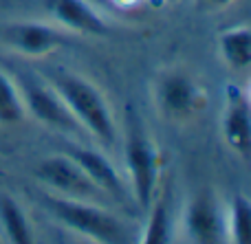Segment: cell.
Listing matches in <instances>:
<instances>
[{"mask_svg": "<svg viewBox=\"0 0 251 244\" xmlns=\"http://www.w3.org/2000/svg\"><path fill=\"white\" fill-rule=\"evenodd\" d=\"M221 53L227 66L245 70L251 64V31L249 26H236L221 35Z\"/></svg>", "mask_w": 251, "mask_h": 244, "instance_id": "7c38bea8", "label": "cell"}, {"mask_svg": "<svg viewBox=\"0 0 251 244\" xmlns=\"http://www.w3.org/2000/svg\"><path fill=\"white\" fill-rule=\"evenodd\" d=\"M26 110L22 104L20 90L0 70V126H16L25 119Z\"/></svg>", "mask_w": 251, "mask_h": 244, "instance_id": "9a60e30c", "label": "cell"}, {"mask_svg": "<svg viewBox=\"0 0 251 244\" xmlns=\"http://www.w3.org/2000/svg\"><path fill=\"white\" fill-rule=\"evenodd\" d=\"M0 220H2L4 233L13 244H29L33 242V231L29 227L22 207L11 196H0Z\"/></svg>", "mask_w": 251, "mask_h": 244, "instance_id": "4fadbf2b", "label": "cell"}, {"mask_svg": "<svg viewBox=\"0 0 251 244\" xmlns=\"http://www.w3.org/2000/svg\"><path fill=\"white\" fill-rule=\"evenodd\" d=\"M35 176L42 180L47 187L53 192H60L66 198H77V200H93L100 198L101 192L97 185L86 176V172L69 156V154H60V156H49L40 161L35 167Z\"/></svg>", "mask_w": 251, "mask_h": 244, "instance_id": "5b68a950", "label": "cell"}, {"mask_svg": "<svg viewBox=\"0 0 251 244\" xmlns=\"http://www.w3.org/2000/svg\"><path fill=\"white\" fill-rule=\"evenodd\" d=\"M159 108L170 119H187L203 104V90L183 73H168L156 88Z\"/></svg>", "mask_w": 251, "mask_h": 244, "instance_id": "8992f818", "label": "cell"}, {"mask_svg": "<svg viewBox=\"0 0 251 244\" xmlns=\"http://www.w3.org/2000/svg\"><path fill=\"white\" fill-rule=\"evenodd\" d=\"M126 163L130 170V178H132V194L134 200L141 209L150 207L152 194L156 187V154L152 148L148 134L143 132V126L139 117L130 110L126 114Z\"/></svg>", "mask_w": 251, "mask_h": 244, "instance_id": "3957f363", "label": "cell"}, {"mask_svg": "<svg viewBox=\"0 0 251 244\" xmlns=\"http://www.w3.org/2000/svg\"><path fill=\"white\" fill-rule=\"evenodd\" d=\"M47 82L57 90L66 108L75 117V121L91 132L100 143L113 145L117 139V128H115L113 114L106 104L104 95L100 88L93 86L84 77L75 73H64V70H55L47 77Z\"/></svg>", "mask_w": 251, "mask_h": 244, "instance_id": "6da1fadb", "label": "cell"}, {"mask_svg": "<svg viewBox=\"0 0 251 244\" xmlns=\"http://www.w3.org/2000/svg\"><path fill=\"white\" fill-rule=\"evenodd\" d=\"M4 40L9 46H13L22 55L42 57L55 51L64 44L62 33H57L53 26L40 24V22H18L4 29Z\"/></svg>", "mask_w": 251, "mask_h": 244, "instance_id": "9c48e42d", "label": "cell"}, {"mask_svg": "<svg viewBox=\"0 0 251 244\" xmlns=\"http://www.w3.org/2000/svg\"><path fill=\"white\" fill-rule=\"evenodd\" d=\"M47 11L60 24L86 35H106L108 26L86 0H44Z\"/></svg>", "mask_w": 251, "mask_h": 244, "instance_id": "30bf717a", "label": "cell"}, {"mask_svg": "<svg viewBox=\"0 0 251 244\" xmlns=\"http://www.w3.org/2000/svg\"><path fill=\"white\" fill-rule=\"evenodd\" d=\"M229 238L236 244H247L251 240V205L245 196H236L231 205Z\"/></svg>", "mask_w": 251, "mask_h": 244, "instance_id": "2e32d148", "label": "cell"}, {"mask_svg": "<svg viewBox=\"0 0 251 244\" xmlns=\"http://www.w3.org/2000/svg\"><path fill=\"white\" fill-rule=\"evenodd\" d=\"M234 0H196V7L205 9V11H221V9L229 7Z\"/></svg>", "mask_w": 251, "mask_h": 244, "instance_id": "e0dca14e", "label": "cell"}, {"mask_svg": "<svg viewBox=\"0 0 251 244\" xmlns=\"http://www.w3.org/2000/svg\"><path fill=\"white\" fill-rule=\"evenodd\" d=\"M170 231H172V218H170V200L168 194L156 198L152 205L150 220H148L143 242L146 244H165L170 242Z\"/></svg>", "mask_w": 251, "mask_h": 244, "instance_id": "5bb4252c", "label": "cell"}, {"mask_svg": "<svg viewBox=\"0 0 251 244\" xmlns=\"http://www.w3.org/2000/svg\"><path fill=\"white\" fill-rule=\"evenodd\" d=\"M44 207L51 211V216L69 227L71 231H77L79 236H86L101 244H119L126 242L124 224L113 214L104 211L101 207L93 205L88 200L66 196H42Z\"/></svg>", "mask_w": 251, "mask_h": 244, "instance_id": "7a4b0ae2", "label": "cell"}, {"mask_svg": "<svg viewBox=\"0 0 251 244\" xmlns=\"http://www.w3.org/2000/svg\"><path fill=\"white\" fill-rule=\"evenodd\" d=\"M20 97L26 112H31L44 126L60 132H69V134H77L82 130V126L75 121L71 110L66 108L62 97L49 82L25 73L20 79Z\"/></svg>", "mask_w": 251, "mask_h": 244, "instance_id": "277c9868", "label": "cell"}, {"mask_svg": "<svg viewBox=\"0 0 251 244\" xmlns=\"http://www.w3.org/2000/svg\"><path fill=\"white\" fill-rule=\"evenodd\" d=\"M66 154L86 172V176L97 185V189H100L101 194H108V196H115V198L126 196L124 180L119 178L113 163L101 152L91 150V148H69Z\"/></svg>", "mask_w": 251, "mask_h": 244, "instance_id": "8fae6325", "label": "cell"}, {"mask_svg": "<svg viewBox=\"0 0 251 244\" xmlns=\"http://www.w3.org/2000/svg\"><path fill=\"white\" fill-rule=\"evenodd\" d=\"M185 231L192 242L199 244H216L223 240L225 227L212 194L201 192L192 198L185 211Z\"/></svg>", "mask_w": 251, "mask_h": 244, "instance_id": "52a82bcc", "label": "cell"}, {"mask_svg": "<svg viewBox=\"0 0 251 244\" xmlns=\"http://www.w3.org/2000/svg\"><path fill=\"white\" fill-rule=\"evenodd\" d=\"M223 134L231 150L243 158H249L251 152V117H249V97L240 88L231 86L227 92L225 117H223Z\"/></svg>", "mask_w": 251, "mask_h": 244, "instance_id": "ba28073f", "label": "cell"}]
</instances>
